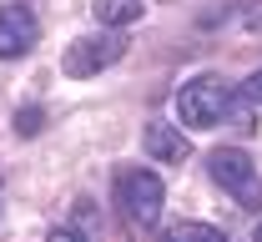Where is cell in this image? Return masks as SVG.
<instances>
[{
  "instance_id": "cell-5",
  "label": "cell",
  "mask_w": 262,
  "mask_h": 242,
  "mask_svg": "<svg viewBox=\"0 0 262 242\" xmlns=\"http://www.w3.org/2000/svg\"><path fill=\"white\" fill-rule=\"evenodd\" d=\"M141 146H146V157L151 162H166V167H182L187 157H192V141L182 126H171V121H151L146 131H141Z\"/></svg>"
},
{
  "instance_id": "cell-13",
  "label": "cell",
  "mask_w": 262,
  "mask_h": 242,
  "mask_svg": "<svg viewBox=\"0 0 262 242\" xmlns=\"http://www.w3.org/2000/svg\"><path fill=\"white\" fill-rule=\"evenodd\" d=\"M252 242H262V222H257V227H252Z\"/></svg>"
},
{
  "instance_id": "cell-11",
  "label": "cell",
  "mask_w": 262,
  "mask_h": 242,
  "mask_svg": "<svg viewBox=\"0 0 262 242\" xmlns=\"http://www.w3.org/2000/svg\"><path fill=\"white\" fill-rule=\"evenodd\" d=\"M46 242H86V237H81L76 227H56V232H51V237H46Z\"/></svg>"
},
{
  "instance_id": "cell-6",
  "label": "cell",
  "mask_w": 262,
  "mask_h": 242,
  "mask_svg": "<svg viewBox=\"0 0 262 242\" xmlns=\"http://www.w3.org/2000/svg\"><path fill=\"white\" fill-rule=\"evenodd\" d=\"M35 15L31 10H20V5H5L0 10V61H15V56H26L35 46Z\"/></svg>"
},
{
  "instance_id": "cell-8",
  "label": "cell",
  "mask_w": 262,
  "mask_h": 242,
  "mask_svg": "<svg viewBox=\"0 0 262 242\" xmlns=\"http://www.w3.org/2000/svg\"><path fill=\"white\" fill-rule=\"evenodd\" d=\"M166 242H227L217 227H207V222H182V227H171Z\"/></svg>"
},
{
  "instance_id": "cell-9",
  "label": "cell",
  "mask_w": 262,
  "mask_h": 242,
  "mask_svg": "<svg viewBox=\"0 0 262 242\" xmlns=\"http://www.w3.org/2000/svg\"><path fill=\"white\" fill-rule=\"evenodd\" d=\"M46 126V111L40 106H26V111H15V137H35Z\"/></svg>"
},
{
  "instance_id": "cell-12",
  "label": "cell",
  "mask_w": 262,
  "mask_h": 242,
  "mask_svg": "<svg viewBox=\"0 0 262 242\" xmlns=\"http://www.w3.org/2000/svg\"><path fill=\"white\" fill-rule=\"evenodd\" d=\"M247 31H252V35H262V10H252V15H247Z\"/></svg>"
},
{
  "instance_id": "cell-3",
  "label": "cell",
  "mask_w": 262,
  "mask_h": 242,
  "mask_svg": "<svg viewBox=\"0 0 262 242\" xmlns=\"http://www.w3.org/2000/svg\"><path fill=\"white\" fill-rule=\"evenodd\" d=\"M126 56V40L121 35H111V31H101V35H76L71 46H66V56H61V71L71 76V81H91V76H101L106 66H116Z\"/></svg>"
},
{
  "instance_id": "cell-1",
  "label": "cell",
  "mask_w": 262,
  "mask_h": 242,
  "mask_svg": "<svg viewBox=\"0 0 262 242\" xmlns=\"http://www.w3.org/2000/svg\"><path fill=\"white\" fill-rule=\"evenodd\" d=\"M207 172L212 182L232 192V202L247 212H262V182H257V167H252V157L247 151H237V146H217L212 157H207Z\"/></svg>"
},
{
  "instance_id": "cell-4",
  "label": "cell",
  "mask_w": 262,
  "mask_h": 242,
  "mask_svg": "<svg viewBox=\"0 0 262 242\" xmlns=\"http://www.w3.org/2000/svg\"><path fill=\"white\" fill-rule=\"evenodd\" d=\"M116 197H121V207H126L131 222H141V227H151L157 217H162V177L157 172H141V167H131V172H121V182H116Z\"/></svg>"
},
{
  "instance_id": "cell-10",
  "label": "cell",
  "mask_w": 262,
  "mask_h": 242,
  "mask_svg": "<svg viewBox=\"0 0 262 242\" xmlns=\"http://www.w3.org/2000/svg\"><path fill=\"white\" fill-rule=\"evenodd\" d=\"M242 96L262 106V71H252V76H247V86H242Z\"/></svg>"
},
{
  "instance_id": "cell-2",
  "label": "cell",
  "mask_w": 262,
  "mask_h": 242,
  "mask_svg": "<svg viewBox=\"0 0 262 242\" xmlns=\"http://www.w3.org/2000/svg\"><path fill=\"white\" fill-rule=\"evenodd\" d=\"M227 101L232 96H227V86H222L217 76H196V81H187V86L177 91V116H182L187 131H207V126L222 121Z\"/></svg>"
},
{
  "instance_id": "cell-7",
  "label": "cell",
  "mask_w": 262,
  "mask_h": 242,
  "mask_svg": "<svg viewBox=\"0 0 262 242\" xmlns=\"http://www.w3.org/2000/svg\"><path fill=\"white\" fill-rule=\"evenodd\" d=\"M91 10H96V20L106 26V31H126V26H136V20H141L146 0H96Z\"/></svg>"
}]
</instances>
